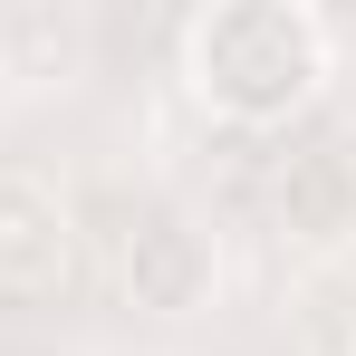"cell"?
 <instances>
[{
  "label": "cell",
  "instance_id": "cell-3",
  "mask_svg": "<svg viewBox=\"0 0 356 356\" xmlns=\"http://www.w3.org/2000/svg\"><path fill=\"white\" fill-rule=\"evenodd\" d=\"M222 280V260H212V241L193 232L183 212H145L135 232H125V298L135 308H154V318H183V308H202Z\"/></svg>",
  "mask_w": 356,
  "mask_h": 356
},
{
  "label": "cell",
  "instance_id": "cell-4",
  "mask_svg": "<svg viewBox=\"0 0 356 356\" xmlns=\"http://www.w3.org/2000/svg\"><path fill=\"white\" fill-rule=\"evenodd\" d=\"M280 232L308 250H347L356 241V154L347 145H308L280 174Z\"/></svg>",
  "mask_w": 356,
  "mask_h": 356
},
{
  "label": "cell",
  "instance_id": "cell-2",
  "mask_svg": "<svg viewBox=\"0 0 356 356\" xmlns=\"http://www.w3.org/2000/svg\"><path fill=\"white\" fill-rule=\"evenodd\" d=\"M77 260V222L39 174H0V289L10 298H49Z\"/></svg>",
  "mask_w": 356,
  "mask_h": 356
},
{
  "label": "cell",
  "instance_id": "cell-1",
  "mask_svg": "<svg viewBox=\"0 0 356 356\" xmlns=\"http://www.w3.org/2000/svg\"><path fill=\"white\" fill-rule=\"evenodd\" d=\"M337 58V29L308 0H212L183 19V87L222 125H289Z\"/></svg>",
  "mask_w": 356,
  "mask_h": 356
}]
</instances>
